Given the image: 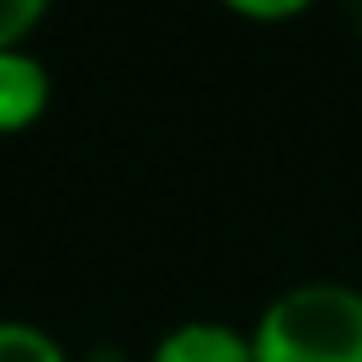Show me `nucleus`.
Wrapping results in <instances>:
<instances>
[{
    "mask_svg": "<svg viewBox=\"0 0 362 362\" xmlns=\"http://www.w3.org/2000/svg\"><path fill=\"white\" fill-rule=\"evenodd\" d=\"M256 362H362V288L309 277L272 293L250 320Z\"/></svg>",
    "mask_w": 362,
    "mask_h": 362,
    "instance_id": "f257e3e1",
    "label": "nucleus"
},
{
    "mask_svg": "<svg viewBox=\"0 0 362 362\" xmlns=\"http://www.w3.org/2000/svg\"><path fill=\"white\" fill-rule=\"evenodd\" d=\"M54 107V75L33 48H0V139L33 134Z\"/></svg>",
    "mask_w": 362,
    "mask_h": 362,
    "instance_id": "f03ea898",
    "label": "nucleus"
},
{
    "mask_svg": "<svg viewBox=\"0 0 362 362\" xmlns=\"http://www.w3.org/2000/svg\"><path fill=\"white\" fill-rule=\"evenodd\" d=\"M144 362H256L250 351V330L229 325V320H176L160 330Z\"/></svg>",
    "mask_w": 362,
    "mask_h": 362,
    "instance_id": "7ed1b4c3",
    "label": "nucleus"
},
{
    "mask_svg": "<svg viewBox=\"0 0 362 362\" xmlns=\"http://www.w3.org/2000/svg\"><path fill=\"white\" fill-rule=\"evenodd\" d=\"M0 362H75L54 330L33 320H0Z\"/></svg>",
    "mask_w": 362,
    "mask_h": 362,
    "instance_id": "20e7f679",
    "label": "nucleus"
},
{
    "mask_svg": "<svg viewBox=\"0 0 362 362\" xmlns=\"http://www.w3.org/2000/svg\"><path fill=\"white\" fill-rule=\"evenodd\" d=\"M54 0H0V48H27V37L43 27Z\"/></svg>",
    "mask_w": 362,
    "mask_h": 362,
    "instance_id": "39448f33",
    "label": "nucleus"
},
{
    "mask_svg": "<svg viewBox=\"0 0 362 362\" xmlns=\"http://www.w3.org/2000/svg\"><path fill=\"white\" fill-rule=\"evenodd\" d=\"M218 6L245 16V22H293V16L315 11L320 0H218Z\"/></svg>",
    "mask_w": 362,
    "mask_h": 362,
    "instance_id": "423d86ee",
    "label": "nucleus"
},
{
    "mask_svg": "<svg viewBox=\"0 0 362 362\" xmlns=\"http://www.w3.org/2000/svg\"><path fill=\"white\" fill-rule=\"evenodd\" d=\"M346 6H351V16H357V27H362V0H346Z\"/></svg>",
    "mask_w": 362,
    "mask_h": 362,
    "instance_id": "0eeeda50",
    "label": "nucleus"
},
{
    "mask_svg": "<svg viewBox=\"0 0 362 362\" xmlns=\"http://www.w3.org/2000/svg\"><path fill=\"white\" fill-rule=\"evenodd\" d=\"M96 362H117V357H96Z\"/></svg>",
    "mask_w": 362,
    "mask_h": 362,
    "instance_id": "6e6552de",
    "label": "nucleus"
}]
</instances>
